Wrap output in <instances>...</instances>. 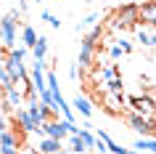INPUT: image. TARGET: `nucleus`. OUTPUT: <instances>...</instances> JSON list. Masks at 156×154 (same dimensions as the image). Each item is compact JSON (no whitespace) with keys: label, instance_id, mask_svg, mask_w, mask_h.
<instances>
[{"label":"nucleus","instance_id":"nucleus-27","mask_svg":"<svg viewBox=\"0 0 156 154\" xmlns=\"http://www.w3.org/2000/svg\"><path fill=\"white\" fill-rule=\"evenodd\" d=\"M114 154H135V152H132V149H124V146H119Z\"/></svg>","mask_w":156,"mask_h":154},{"label":"nucleus","instance_id":"nucleus-22","mask_svg":"<svg viewBox=\"0 0 156 154\" xmlns=\"http://www.w3.org/2000/svg\"><path fill=\"white\" fill-rule=\"evenodd\" d=\"M42 21H48V24L53 27V29H58V27H61V21H58V16H53L50 11H42Z\"/></svg>","mask_w":156,"mask_h":154},{"label":"nucleus","instance_id":"nucleus-5","mask_svg":"<svg viewBox=\"0 0 156 154\" xmlns=\"http://www.w3.org/2000/svg\"><path fill=\"white\" fill-rule=\"evenodd\" d=\"M127 120H130V125H132L135 130H138V133H140L143 138L156 136V117H143V114H135V112H132L130 117H127Z\"/></svg>","mask_w":156,"mask_h":154},{"label":"nucleus","instance_id":"nucleus-15","mask_svg":"<svg viewBox=\"0 0 156 154\" xmlns=\"http://www.w3.org/2000/svg\"><path fill=\"white\" fill-rule=\"evenodd\" d=\"M21 43H24V48H29V51H32V45L37 43V32H34L29 24L21 27Z\"/></svg>","mask_w":156,"mask_h":154},{"label":"nucleus","instance_id":"nucleus-9","mask_svg":"<svg viewBox=\"0 0 156 154\" xmlns=\"http://www.w3.org/2000/svg\"><path fill=\"white\" fill-rule=\"evenodd\" d=\"M58 149H61V141H56V138H48L42 136L40 144H37V154H56Z\"/></svg>","mask_w":156,"mask_h":154},{"label":"nucleus","instance_id":"nucleus-23","mask_svg":"<svg viewBox=\"0 0 156 154\" xmlns=\"http://www.w3.org/2000/svg\"><path fill=\"white\" fill-rule=\"evenodd\" d=\"M132 29H135V35H138V43H143V45H148V40H151V35H148V32H143L140 27H132Z\"/></svg>","mask_w":156,"mask_h":154},{"label":"nucleus","instance_id":"nucleus-19","mask_svg":"<svg viewBox=\"0 0 156 154\" xmlns=\"http://www.w3.org/2000/svg\"><path fill=\"white\" fill-rule=\"evenodd\" d=\"M85 37H87V40H90V43H95V45H98V40H101V37H103V27H101V24H95V27H93V29H90V32L85 35Z\"/></svg>","mask_w":156,"mask_h":154},{"label":"nucleus","instance_id":"nucleus-29","mask_svg":"<svg viewBox=\"0 0 156 154\" xmlns=\"http://www.w3.org/2000/svg\"><path fill=\"white\" fill-rule=\"evenodd\" d=\"M0 98H3V85H0Z\"/></svg>","mask_w":156,"mask_h":154},{"label":"nucleus","instance_id":"nucleus-28","mask_svg":"<svg viewBox=\"0 0 156 154\" xmlns=\"http://www.w3.org/2000/svg\"><path fill=\"white\" fill-rule=\"evenodd\" d=\"M56 154H72V152H69V149H58Z\"/></svg>","mask_w":156,"mask_h":154},{"label":"nucleus","instance_id":"nucleus-11","mask_svg":"<svg viewBox=\"0 0 156 154\" xmlns=\"http://www.w3.org/2000/svg\"><path fill=\"white\" fill-rule=\"evenodd\" d=\"M3 98L8 101V106H13V112H16L19 106L24 104V96H21V93H19L13 85H11V88H3Z\"/></svg>","mask_w":156,"mask_h":154},{"label":"nucleus","instance_id":"nucleus-12","mask_svg":"<svg viewBox=\"0 0 156 154\" xmlns=\"http://www.w3.org/2000/svg\"><path fill=\"white\" fill-rule=\"evenodd\" d=\"M48 56V37L37 35V43L32 45V58H45Z\"/></svg>","mask_w":156,"mask_h":154},{"label":"nucleus","instance_id":"nucleus-31","mask_svg":"<svg viewBox=\"0 0 156 154\" xmlns=\"http://www.w3.org/2000/svg\"><path fill=\"white\" fill-rule=\"evenodd\" d=\"M87 3H95V0H87Z\"/></svg>","mask_w":156,"mask_h":154},{"label":"nucleus","instance_id":"nucleus-25","mask_svg":"<svg viewBox=\"0 0 156 154\" xmlns=\"http://www.w3.org/2000/svg\"><path fill=\"white\" fill-rule=\"evenodd\" d=\"M19 154H37V149H32V146H19Z\"/></svg>","mask_w":156,"mask_h":154},{"label":"nucleus","instance_id":"nucleus-26","mask_svg":"<svg viewBox=\"0 0 156 154\" xmlns=\"http://www.w3.org/2000/svg\"><path fill=\"white\" fill-rule=\"evenodd\" d=\"M108 53H111V58H119V56H122V48H119V45H114Z\"/></svg>","mask_w":156,"mask_h":154},{"label":"nucleus","instance_id":"nucleus-32","mask_svg":"<svg viewBox=\"0 0 156 154\" xmlns=\"http://www.w3.org/2000/svg\"><path fill=\"white\" fill-rule=\"evenodd\" d=\"M143 154H151V152H143Z\"/></svg>","mask_w":156,"mask_h":154},{"label":"nucleus","instance_id":"nucleus-14","mask_svg":"<svg viewBox=\"0 0 156 154\" xmlns=\"http://www.w3.org/2000/svg\"><path fill=\"white\" fill-rule=\"evenodd\" d=\"M87 128H90V125H87V122H85L82 128H80V138H82V144H85V149H87V152H90V149H95V144H98V138L93 136V133H90V130H87Z\"/></svg>","mask_w":156,"mask_h":154},{"label":"nucleus","instance_id":"nucleus-1","mask_svg":"<svg viewBox=\"0 0 156 154\" xmlns=\"http://www.w3.org/2000/svg\"><path fill=\"white\" fill-rule=\"evenodd\" d=\"M11 122H13V128H19L21 133H37V136H45V130H42V125L37 120H34L32 114H29V109L27 106H19L16 112L11 114Z\"/></svg>","mask_w":156,"mask_h":154},{"label":"nucleus","instance_id":"nucleus-18","mask_svg":"<svg viewBox=\"0 0 156 154\" xmlns=\"http://www.w3.org/2000/svg\"><path fill=\"white\" fill-rule=\"evenodd\" d=\"M106 85H108V90L111 93H122V88H124V82H122V77L116 74V77H111V80H106Z\"/></svg>","mask_w":156,"mask_h":154},{"label":"nucleus","instance_id":"nucleus-30","mask_svg":"<svg viewBox=\"0 0 156 154\" xmlns=\"http://www.w3.org/2000/svg\"><path fill=\"white\" fill-rule=\"evenodd\" d=\"M27 3H29V0H27ZM32 3H40V0H32Z\"/></svg>","mask_w":156,"mask_h":154},{"label":"nucleus","instance_id":"nucleus-10","mask_svg":"<svg viewBox=\"0 0 156 154\" xmlns=\"http://www.w3.org/2000/svg\"><path fill=\"white\" fill-rule=\"evenodd\" d=\"M72 109H77V112L82 114V117H90L93 114V104H90V98H85V96H74V101H72Z\"/></svg>","mask_w":156,"mask_h":154},{"label":"nucleus","instance_id":"nucleus-13","mask_svg":"<svg viewBox=\"0 0 156 154\" xmlns=\"http://www.w3.org/2000/svg\"><path fill=\"white\" fill-rule=\"evenodd\" d=\"M132 149H140V152H151V154H156V136H151V138H143L140 136L135 144H132Z\"/></svg>","mask_w":156,"mask_h":154},{"label":"nucleus","instance_id":"nucleus-2","mask_svg":"<svg viewBox=\"0 0 156 154\" xmlns=\"http://www.w3.org/2000/svg\"><path fill=\"white\" fill-rule=\"evenodd\" d=\"M138 27V3H122L114 11V29H132Z\"/></svg>","mask_w":156,"mask_h":154},{"label":"nucleus","instance_id":"nucleus-8","mask_svg":"<svg viewBox=\"0 0 156 154\" xmlns=\"http://www.w3.org/2000/svg\"><path fill=\"white\" fill-rule=\"evenodd\" d=\"M95 53H98V45L90 43L87 37H82V43H80V66H90Z\"/></svg>","mask_w":156,"mask_h":154},{"label":"nucleus","instance_id":"nucleus-3","mask_svg":"<svg viewBox=\"0 0 156 154\" xmlns=\"http://www.w3.org/2000/svg\"><path fill=\"white\" fill-rule=\"evenodd\" d=\"M19 19H21V11H11L0 19V43L5 48H13V40H16V27H19Z\"/></svg>","mask_w":156,"mask_h":154},{"label":"nucleus","instance_id":"nucleus-7","mask_svg":"<svg viewBox=\"0 0 156 154\" xmlns=\"http://www.w3.org/2000/svg\"><path fill=\"white\" fill-rule=\"evenodd\" d=\"M154 27L156 29V0H146V3H138V24Z\"/></svg>","mask_w":156,"mask_h":154},{"label":"nucleus","instance_id":"nucleus-16","mask_svg":"<svg viewBox=\"0 0 156 154\" xmlns=\"http://www.w3.org/2000/svg\"><path fill=\"white\" fill-rule=\"evenodd\" d=\"M69 152H72V154H85V152H87L85 144H82V138H80V133L69 136Z\"/></svg>","mask_w":156,"mask_h":154},{"label":"nucleus","instance_id":"nucleus-17","mask_svg":"<svg viewBox=\"0 0 156 154\" xmlns=\"http://www.w3.org/2000/svg\"><path fill=\"white\" fill-rule=\"evenodd\" d=\"M0 85H3V88H11V85H13V77L8 74V69H5L3 61H0Z\"/></svg>","mask_w":156,"mask_h":154},{"label":"nucleus","instance_id":"nucleus-21","mask_svg":"<svg viewBox=\"0 0 156 154\" xmlns=\"http://www.w3.org/2000/svg\"><path fill=\"white\" fill-rule=\"evenodd\" d=\"M116 74H119V66H103V69H101V77H103V80H111V77H116Z\"/></svg>","mask_w":156,"mask_h":154},{"label":"nucleus","instance_id":"nucleus-20","mask_svg":"<svg viewBox=\"0 0 156 154\" xmlns=\"http://www.w3.org/2000/svg\"><path fill=\"white\" fill-rule=\"evenodd\" d=\"M98 19H101V13H95V11H93V13H87V16H85L82 21H80V24H77V29H85V27H93L95 21H98Z\"/></svg>","mask_w":156,"mask_h":154},{"label":"nucleus","instance_id":"nucleus-6","mask_svg":"<svg viewBox=\"0 0 156 154\" xmlns=\"http://www.w3.org/2000/svg\"><path fill=\"white\" fill-rule=\"evenodd\" d=\"M127 104L132 106L135 114H143V117H154V112H156V101L151 96H130Z\"/></svg>","mask_w":156,"mask_h":154},{"label":"nucleus","instance_id":"nucleus-33","mask_svg":"<svg viewBox=\"0 0 156 154\" xmlns=\"http://www.w3.org/2000/svg\"><path fill=\"white\" fill-rule=\"evenodd\" d=\"M140 3H146V0H140Z\"/></svg>","mask_w":156,"mask_h":154},{"label":"nucleus","instance_id":"nucleus-4","mask_svg":"<svg viewBox=\"0 0 156 154\" xmlns=\"http://www.w3.org/2000/svg\"><path fill=\"white\" fill-rule=\"evenodd\" d=\"M40 125H42V130H45V136H48V138L64 141V138L69 136V125H74V122H66V120L53 117V120H45V122H40Z\"/></svg>","mask_w":156,"mask_h":154},{"label":"nucleus","instance_id":"nucleus-24","mask_svg":"<svg viewBox=\"0 0 156 154\" xmlns=\"http://www.w3.org/2000/svg\"><path fill=\"white\" fill-rule=\"evenodd\" d=\"M119 48H122V53H130V51H132V43L130 40H119Z\"/></svg>","mask_w":156,"mask_h":154}]
</instances>
